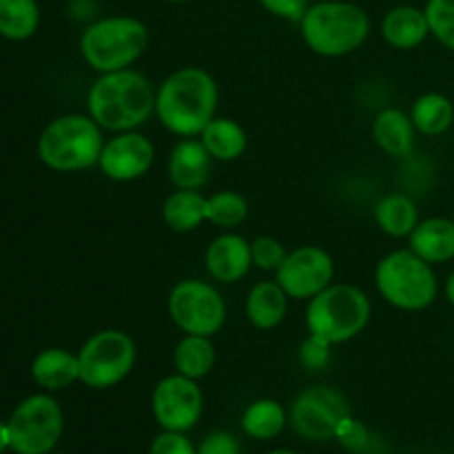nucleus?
<instances>
[{
	"instance_id": "f257e3e1",
	"label": "nucleus",
	"mask_w": 454,
	"mask_h": 454,
	"mask_svg": "<svg viewBox=\"0 0 454 454\" xmlns=\"http://www.w3.org/2000/svg\"><path fill=\"white\" fill-rule=\"evenodd\" d=\"M217 82L202 67H182L162 80L155 93V115L180 137H195L215 118Z\"/></svg>"
},
{
	"instance_id": "f03ea898",
	"label": "nucleus",
	"mask_w": 454,
	"mask_h": 454,
	"mask_svg": "<svg viewBox=\"0 0 454 454\" xmlns=\"http://www.w3.org/2000/svg\"><path fill=\"white\" fill-rule=\"evenodd\" d=\"M155 87L136 69L100 74L87 93L89 115L102 131H137L155 114Z\"/></svg>"
},
{
	"instance_id": "7ed1b4c3",
	"label": "nucleus",
	"mask_w": 454,
	"mask_h": 454,
	"mask_svg": "<svg viewBox=\"0 0 454 454\" xmlns=\"http://www.w3.org/2000/svg\"><path fill=\"white\" fill-rule=\"evenodd\" d=\"M300 31L310 51L341 58L357 51L371 34V18L359 4L346 0H319L300 20Z\"/></svg>"
},
{
	"instance_id": "20e7f679",
	"label": "nucleus",
	"mask_w": 454,
	"mask_h": 454,
	"mask_svg": "<svg viewBox=\"0 0 454 454\" xmlns=\"http://www.w3.org/2000/svg\"><path fill=\"white\" fill-rule=\"evenodd\" d=\"M105 137L102 127L82 114H67L51 120L38 137V158L58 173L91 168L100 162Z\"/></svg>"
},
{
	"instance_id": "39448f33",
	"label": "nucleus",
	"mask_w": 454,
	"mask_h": 454,
	"mask_svg": "<svg viewBox=\"0 0 454 454\" xmlns=\"http://www.w3.org/2000/svg\"><path fill=\"white\" fill-rule=\"evenodd\" d=\"M372 315L371 297L353 284H331L309 300V335L328 346L346 344L368 326Z\"/></svg>"
},
{
	"instance_id": "423d86ee",
	"label": "nucleus",
	"mask_w": 454,
	"mask_h": 454,
	"mask_svg": "<svg viewBox=\"0 0 454 454\" xmlns=\"http://www.w3.org/2000/svg\"><path fill=\"white\" fill-rule=\"evenodd\" d=\"M149 47V29L140 18L106 16L80 35V53L98 74L129 69Z\"/></svg>"
},
{
	"instance_id": "0eeeda50",
	"label": "nucleus",
	"mask_w": 454,
	"mask_h": 454,
	"mask_svg": "<svg viewBox=\"0 0 454 454\" xmlns=\"http://www.w3.org/2000/svg\"><path fill=\"white\" fill-rule=\"evenodd\" d=\"M375 286L390 306L411 313L428 309L439 293L433 264L411 248H399L381 257L375 269Z\"/></svg>"
},
{
	"instance_id": "6e6552de",
	"label": "nucleus",
	"mask_w": 454,
	"mask_h": 454,
	"mask_svg": "<svg viewBox=\"0 0 454 454\" xmlns=\"http://www.w3.org/2000/svg\"><path fill=\"white\" fill-rule=\"evenodd\" d=\"M80 381L93 390L114 388L129 377L137 359L136 341L118 328L98 331L78 350Z\"/></svg>"
},
{
	"instance_id": "1a4fd4ad",
	"label": "nucleus",
	"mask_w": 454,
	"mask_h": 454,
	"mask_svg": "<svg viewBox=\"0 0 454 454\" xmlns=\"http://www.w3.org/2000/svg\"><path fill=\"white\" fill-rule=\"evenodd\" d=\"M7 430L9 450L16 454H49L60 442L65 415L51 395H31L12 412Z\"/></svg>"
},
{
	"instance_id": "9d476101",
	"label": "nucleus",
	"mask_w": 454,
	"mask_h": 454,
	"mask_svg": "<svg viewBox=\"0 0 454 454\" xmlns=\"http://www.w3.org/2000/svg\"><path fill=\"white\" fill-rule=\"evenodd\" d=\"M168 317L184 335L213 337L226 322V301L215 286L202 279H182L167 300Z\"/></svg>"
},
{
	"instance_id": "9b49d317",
	"label": "nucleus",
	"mask_w": 454,
	"mask_h": 454,
	"mask_svg": "<svg viewBox=\"0 0 454 454\" xmlns=\"http://www.w3.org/2000/svg\"><path fill=\"white\" fill-rule=\"evenodd\" d=\"M346 419H350L348 402L331 386H310L301 390L288 412L293 430L309 442L337 439Z\"/></svg>"
},
{
	"instance_id": "f8f14e48",
	"label": "nucleus",
	"mask_w": 454,
	"mask_h": 454,
	"mask_svg": "<svg viewBox=\"0 0 454 454\" xmlns=\"http://www.w3.org/2000/svg\"><path fill=\"white\" fill-rule=\"evenodd\" d=\"M335 278V262L324 248L306 244L286 255L275 273V282L284 288L291 300H313L328 288Z\"/></svg>"
},
{
	"instance_id": "ddd939ff",
	"label": "nucleus",
	"mask_w": 454,
	"mask_h": 454,
	"mask_svg": "<svg viewBox=\"0 0 454 454\" xmlns=\"http://www.w3.org/2000/svg\"><path fill=\"white\" fill-rule=\"evenodd\" d=\"M151 411L164 430L186 433L202 417L204 395L198 381L177 372L158 381L151 397Z\"/></svg>"
},
{
	"instance_id": "4468645a",
	"label": "nucleus",
	"mask_w": 454,
	"mask_h": 454,
	"mask_svg": "<svg viewBox=\"0 0 454 454\" xmlns=\"http://www.w3.org/2000/svg\"><path fill=\"white\" fill-rule=\"evenodd\" d=\"M153 160L155 146L149 137L137 131H124L105 142L98 167L109 180L133 182L149 173Z\"/></svg>"
},
{
	"instance_id": "2eb2a0df",
	"label": "nucleus",
	"mask_w": 454,
	"mask_h": 454,
	"mask_svg": "<svg viewBox=\"0 0 454 454\" xmlns=\"http://www.w3.org/2000/svg\"><path fill=\"white\" fill-rule=\"evenodd\" d=\"M213 162L215 160L211 158L202 140L182 137L171 149V155H168V180L176 189L202 191L211 180Z\"/></svg>"
},
{
	"instance_id": "dca6fc26",
	"label": "nucleus",
	"mask_w": 454,
	"mask_h": 454,
	"mask_svg": "<svg viewBox=\"0 0 454 454\" xmlns=\"http://www.w3.org/2000/svg\"><path fill=\"white\" fill-rule=\"evenodd\" d=\"M204 266L215 282L238 284L253 266L251 242L238 233L217 235L204 253Z\"/></svg>"
},
{
	"instance_id": "f3484780",
	"label": "nucleus",
	"mask_w": 454,
	"mask_h": 454,
	"mask_svg": "<svg viewBox=\"0 0 454 454\" xmlns=\"http://www.w3.org/2000/svg\"><path fill=\"white\" fill-rule=\"evenodd\" d=\"M411 251L428 264H443L454 257V220L428 217L419 222L411 235Z\"/></svg>"
},
{
	"instance_id": "a211bd4d",
	"label": "nucleus",
	"mask_w": 454,
	"mask_h": 454,
	"mask_svg": "<svg viewBox=\"0 0 454 454\" xmlns=\"http://www.w3.org/2000/svg\"><path fill=\"white\" fill-rule=\"evenodd\" d=\"M430 35L428 18L424 9L411 7V4H399L390 9L381 20V38L395 49H415Z\"/></svg>"
},
{
	"instance_id": "6ab92c4d",
	"label": "nucleus",
	"mask_w": 454,
	"mask_h": 454,
	"mask_svg": "<svg viewBox=\"0 0 454 454\" xmlns=\"http://www.w3.org/2000/svg\"><path fill=\"white\" fill-rule=\"evenodd\" d=\"M415 133L417 129L411 115L403 114L402 109H395V106L380 111L372 120L375 145L393 158H406L411 153L412 146H415Z\"/></svg>"
},
{
	"instance_id": "aec40b11",
	"label": "nucleus",
	"mask_w": 454,
	"mask_h": 454,
	"mask_svg": "<svg viewBox=\"0 0 454 454\" xmlns=\"http://www.w3.org/2000/svg\"><path fill=\"white\" fill-rule=\"evenodd\" d=\"M291 297L275 279H264L251 288L247 297V317L260 331H273L284 322Z\"/></svg>"
},
{
	"instance_id": "412c9836",
	"label": "nucleus",
	"mask_w": 454,
	"mask_h": 454,
	"mask_svg": "<svg viewBox=\"0 0 454 454\" xmlns=\"http://www.w3.org/2000/svg\"><path fill=\"white\" fill-rule=\"evenodd\" d=\"M31 377L44 390H65L80 381L78 355L65 348H44L31 362Z\"/></svg>"
},
{
	"instance_id": "4be33fe9",
	"label": "nucleus",
	"mask_w": 454,
	"mask_h": 454,
	"mask_svg": "<svg viewBox=\"0 0 454 454\" xmlns=\"http://www.w3.org/2000/svg\"><path fill=\"white\" fill-rule=\"evenodd\" d=\"M200 140L217 162H233L242 158L248 146V136L239 122L231 118H213L200 133Z\"/></svg>"
},
{
	"instance_id": "5701e85b",
	"label": "nucleus",
	"mask_w": 454,
	"mask_h": 454,
	"mask_svg": "<svg viewBox=\"0 0 454 454\" xmlns=\"http://www.w3.org/2000/svg\"><path fill=\"white\" fill-rule=\"evenodd\" d=\"M207 195L200 191L177 189L164 200L162 220L176 233H189L207 222Z\"/></svg>"
},
{
	"instance_id": "b1692460",
	"label": "nucleus",
	"mask_w": 454,
	"mask_h": 454,
	"mask_svg": "<svg viewBox=\"0 0 454 454\" xmlns=\"http://www.w3.org/2000/svg\"><path fill=\"white\" fill-rule=\"evenodd\" d=\"M375 222L388 238H408L419 224V208L408 195L390 193L375 207Z\"/></svg>"
},
{
	"instance_id": "393cba45",
	"label": "nucleus",
	"mask_w": 454,
	"mask_h": 454,
	"mask_svg": "<svg viewBox=\"0 0 454 454\" xmlns=\"http://www.w3.org/2000/svg\"><path fill=\"white\" fill-rule=\"evenodd\" d=\"M173 364L180 375L189 380H202L215 366V346L211 337L184 335L173 350Z\"/></svg>"
},
{
	"instance_id": "a878e982",
	"label": "nucleus",
	"mask_w": 454,
	"mask_h": 454,
	"mask_svg": "<svg viewBox=\"0 0 454 454\" xmlns=\"http://www.w3.org/2000/svg\"><path fill=\"white\" fill-rule=\"evenodd\" d=\"M286 421L288 415L282 403L275 402V399H257L244 411L242 428L248 437L269 442V439L282 434Z\"/></svg>"
},
{
	"instance_id": "bb28decb",
	"label": "nucleus",
	"mask_w": 454,
	"mask_h": 454,
	"mask_svg": "<svg viewBox=\"0 0 454 454\" xmlns=\"http://www.w3.org/2000/svg\"><path fill=\"white\" fill-rule=\"evenodd\" d=\"M412 124L424 136H442L450 129L454 120V106L442 93H424L415 100L411 111Z\"/></svg>"
},
{
	"instance_id": "cd10ccee",
	"label": "nucleus",
	"mask_w": 454,
	"mask_h": 454,
	"mask_svg": "<svg viewBox=\"0 0 454 454\" xmlns=\"http://www.w3.org/2000/svg\"><path fill=\"white\" fill-rule=\"evenodd\" d=\"M40 25L35 0H0V35L7 40H27Z\"/></svg>"
},
{
	"instance_id": "c85d7f7f",
	"label": "nucleus",
	"mask_w": 454,
	"mask_h": 454,
	"mask_svg": "<svg viewBox=\"0 0 454 454\" xmlns=\"http://www.w3.org/2000/svg\"><path fill=\"white\" fill-rule=\"evenodd\" d=\"M248 217V202L238 191H217L207 200V220L220 229H235Z\"/></svg>"
},
{
	"instance_id": "c756f323",
	"label": "nucleus",
	"mask_w": 454,
	"mask_h": 454,
	"mask_svg": "<svg viewBox=\"0 0 454 454\" xmlns=\"http://www.w3.org/2000/svg\"><path fill=\"white\" fill-rule=\"evenodd\" d=\"M426 18H428L430 34L454 51V0H428L426 4Z\"/></svg>"
},
{
	"instance_id": "7c9ffc66",
	"label": "nucleus",
	"mask_w": 454,
	"mask_h": 454,
	"mask_svg": "<svg viewBox=\"0 0 454 454\" xmlns=\"http://www.w3.org/2000/svg\"><path fill=\"white\" fill-rule=\"evenodd\" d=\"M288 251L284 248V244L278 238H270V235H262V238L253 239L251 242V257L253 266L262 270H275L278 273L279 266L286 260Z\"/></svg>"
},
{
	"instance_id": "2f4dec72",
	"label": "nucleus",
	"mask_w": 454,
	"mask_h": 454,
	"mask_svg": "<svg viewBox=\"0 0 454 454\" xmlns=\"http://www.w3.org/2000/svg\"><path fill=\"white\" fill-rule=\"evenodd\" d=\"M149 454H198V448L186 439L184 433H173L164 430L162 434L153 439Z\"/></svg>"
},
{
	"instance_id": "473e14b6",
	"label": "nucleus",
	"mask_w": 454,
	"mask_h": 454,
	"mask_svg": "<svg viewBox=\"0 0 454 454\" xmlns=\"http://www.w3.org/2000/svg\"><path fill=\"white\" fill-rule=\"evenodd\" d=\"M260 4L266 9V12L273 13V16L284 18V20L297 22V25H300L304 13L309 12L310 0H260Z\"/></svg>"
},
{
	"instance_id": "72a5a7b5",
	"label": "nucleus",
	"mask_w": 454,
	"mask_h": 454,
	"mask_svg": "<svg viewBox=\"0 0 454 454\" xmlns=\"http://www.w3.org/2000/svg\"><path fill=\"white\" fill-rule=\"evenodd\" d=\"M198 454H242V448L233 434L215 430L202 439V443L198 446Z\"/></svg>"
},
{
	"instance_id": "f704fd0d",
	"label": "nucleus",
	"mask_w": 454,
	"mask_h": 454,
	"mask_svg": "<svg viewBox=\"0 0 454 454\" xmlns=\"http://www.w3.org/2000/svg\"><path fill=\"white\" fill-rule=\"evenodd\" d=\"M328 353H331V346L309 335V340H306L304 346H301V362H304L309 368H322L326 366Z\"/></svg>"
},
{
	"instance_id": "c9c22d12",
	"label": "nucleus",
	"mask_w": 454,
	"mask_h": 454,
	"mask_svg": "<svg viewBox=\"0 0 454 454\" xmlns=\"http://www.w3.org/2000/svg\"><path fill=\"white\" fill-rule=\"evenodd\" d=\"M9 448V430H7V424H3L0 421V454Z\"/></svg>"
},
{
	"instance_id": "e433bc0d",
	"label": "nucleus",
	"mask_w": 454,
	"mask_h": 454,
	"mask_svg": "<svg viewBox=\"0 0 454 454\" xmlns=\"http://www.w3.org/2000/svg\"><path fill=\"white\" fill-rule=\"evenodd\" d=\"M446 297H448V301H450V304L454 306V270H452L450 278H448V282H446Z\"/></svg>"
},
{
	"instance_id": "4c0bfd02",
	"label": "nucleus",
	"mask_w": 454,
	"mask_h": 454,
	"mask_svg": "<svg viewBox=\"0 0 454 454\" xmlns=\"http://www.w3.org/2000/svg\"><path fill=\"white\" fill-rule=\"evenodd\" d=\"M269 454H297V452H293V450H284V448H279V450H273V452H269Z\"/></svg>"
},
{
	"instance_id": "58836bf2",
	"label": "nucleus",
	"mask_w": 454,
	"mask_h": 454,
	"mask_svg": "<svg viewBox=\"0 0 454 454\" xmlns=\"http://www.w3.org/2000/svg\"><path fill=\"white\" fill-rule=\"evenodd\" d=\"M168 3H176V4H180V3H189V0H168Z\"/></svg>"
},
{
	"instance_id": "ea45409f",
	"label": "nucleus",
	"mask_w": 454,
	"mask_h": 454,
	"mask_svg": "<svg viewBox=\"0 0 454 454\" xmlns=\"http://www.w3.org/2000/svg\"><path fill=\"white\" fill-rule=\"evenodd\" d=\"M49 454H56V452H49Z\"/></svg>"
},
{
	"instance_id": "a19ab883",
	"label": "nucleus",
	"mask_w": 454,
	"mask_h": 454,
	"mask_svg": "<svg viewBox=\"0 0 454 454\" xmlns=\"http://www.w3.org/2000/svg\"><path fill=\"white\" fill-rule=\"evenodd\" d=\"M452 220H454V215H452Z\"/></svg>"
}]
</instances>
